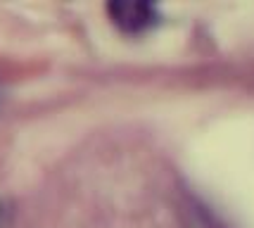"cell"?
I'll list each match as a JSON object with an SVG mask.
<instances>
[{
	"label": "cell",
	"instance_id": "cell-1",
	"mask_svg": "<svg viewBox=\"0 0 254 228\" xmlns=\"http://www.w3.org/2000/svg\"><path fill=\"white\" fill-rule=\"evenodd\" d=\"M107 14L124 33H143L159 22V12L152 2L143 0H114L107 5Z\"/></svg>",
	"mask_w": 254,
	"mask_h": 228
}]
</instances>
